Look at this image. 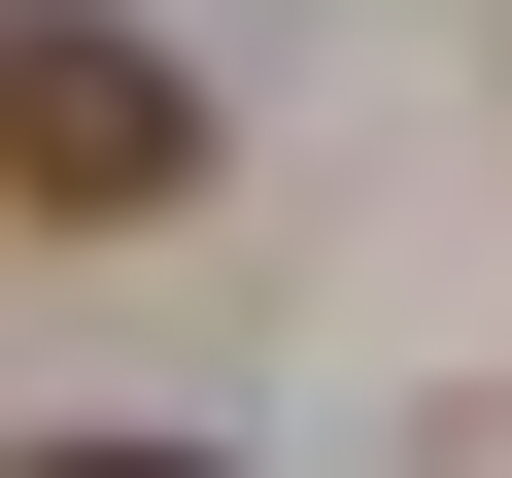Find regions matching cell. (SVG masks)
Listing matches in <instances>:
<instances>
[{"label": "cell", "mask_w": 512, "mask_h": 478, "mask_svg": "<svg viewBox=\"0 0 512 478\" xmlns=\"http://www.w3.org/2000/svg\"><path fill=\"white\" fill-rule=\"evenodd\" d=\"M0 478H205V444H0Z\"/></svg>", "instance_id": "2"}, {"label": "cell", "mask_w": 512, "mask_h": 478, "mask_svg": "<svg viewBox=\"0 0 512 478\" xmlns=\"http://www.w3.org/2000/svg\"><path fill=\"white\" fill-rule=\"evenodd\" d=\"M0 205H35V239L205 205V69L137 35V0H0Z\"/></svg>", "instance_id": "1"}]
</instances>
